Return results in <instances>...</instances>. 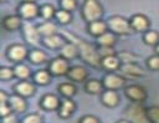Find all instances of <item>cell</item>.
<instances>
[{
	"mask_svg": "<svg viewBox=\"0 0 159 123\" xmlns=\"http://www.w3.org/2000/svg\"><path fill=\"white\" fill-rule=\"evenodd\" d=\"M62 36H65L68 41L73 42L77 47H78V53L82 57V60L88 63L92 67H99L101 66V61L102 57L99 55V52L97 50H94V47L87 42H84L83 40L78 39L77 36L72 35V34H67V32H62Z\"/></svg>",
	"mask_w": 159,
	"mask_h": 123,
	"instance_id": "1",
	"label": "cell"
},
{
	"mask_svg": "<svg viewBox=\"0 0 159 123\" xmlns=\"http://www.w3.org/2000/svg\"><path fill=\"white\" fill-rule=\"evenodd\" d=\"M20 2H24V1H35V0H19Z\"/></svg>",
	"mask_w": 159,
	"mask_h": 123,
	"instance_id": "47",
	"label": "cell"
},
{
	"mask_svg": "<svg viewBox=\"0 0 159 123\" xmlns=\"http://www.w3.org/2000/svg\"><path fill=\"white\" fill-rule=\"evenodd\" d=\"M12 77H15L14 68H10V67H1V68H0V78H1L2 81L11 80Z\"/></svg>",
	"mask_w": 159,
	"mask_h": 123,
	"instance_id": "36",
	"label": "cell"
},
{
	"mask_svg": "<svg viewBox=\"0 0 159 123\" xmlns=\"http://www.w3.org/2000/svg\"><path fill=\"white\" fill-rule=\"evenodd\" d=\"M155 52L159 55V43H158V45H155Z\"/></svg>",
	"mask_w": 159,
	"mask_h": 123,
	"instance_id": "46",
	"label": "cell"
},
{
	"mask_svg": "<svg viewBox=\"0 0 159 123\" xmlns=\"http://www.w3.org/2000/svg\"><path fill=\"white\" fill-rule=\"evenodd\" d=\"M2 123H16V118L12 114H9L2 118Z\"/></svg>",
	"mask_w": 159,
	"mask_h": 123,
	"instance_id": "43",
	"label": "cell"
},
{
	"mask_svg": "<svg viewBox=\"0 0 159 123\" xmlns=\"http://www.w3.org/2000/svg\"><path fill=\"white\" fill-rule=\"evenodd\" d=\"M7 57L14 61V62H21L22 60H25L29 56V52L26 50V47L24 45L20 43H14L11 46L7 47V52H6Z\"/></svg>",
	"mask_w": 159,
	"mask_h": 123,
	"instance_id": "8",
	"label": "cell"
},
{
	"mask_svg": "<svg viewBox=\"0 0 159 123\" xmlns=\"http://www.w3.org/2000/svg\"><path fill=\"white\" fill-rule=\"evenodd\" d=\"M11 109L12 108H11V106L9 103H1L0 104V116H1V118L11 114Z\"/></svg>",
	"mask_w": 159,
	"mask_h": 123,
	"instance_id": "40",
	"label": "cell"
},
{
	"mask_svg": "<svg viewBox=\"0 0 159 123\" xmlns=\"http://www.w3.org/2000/svg\"><path fill=\"white\" fill-rule=\"evenodd\" d=\"M22 35L25 37V40L35 46L39 43V39H40V32H39V29L32 24V22H29L26 21L24 25H22Z\"/></svg>",
	"mask_w": 159,
	"mask_h": 123,
	"instance_id": "7",
	"label": "cell"
},
{
	"mask_svg": "<svg viewBox=\"0 0 159 123\" xmlns=\"http://www.w3.org/2000/svg\"><path fill=\"white\" fill-rule=\"evenodd\" d=\"M101 101L106 107L113 108L119 103V96L116 89H106L104 92H102Z\"/></svg>",
	"mask_w": 159,
	"mask_h": 123,
	"instance_id": "14",
	"label": "cell"
},
{
	"mask_svg": "<svg viewBox=\"0 0 159 123\" xmlns=\"http://www.w3.org/2000/svg\"><path fill=\"white\" fill-rule=\"evenodd\" d=\"M22 17L20 15H9L2 19V26L7 31H15L21 26Z\"/></svg>",
	"mask_w": 159,
	"mask_h": 123,
	"instance_id": "19",
	"label": "cell"
},
{
	"mask_svg": "<svg viewBox=\"0 0 159 123\" xmlns=\"http://www.w3.org/2000/svg\"><path fill=\"white\" fill-rule=\"evenodd\" d=\"M80 123H99V119L92 114H87L80 119Z\"/></svg>",
	"mask_w": 159,
	"mask_h": 123,
	"instance_id": "41",
	"label": "cell"
},
{
	"mask_svg": "<svg viewBox=\"0 0 159 123\" xmlns=\"http://www.w3.org/2000/svg\"><path fill=\"white\" fill-rule=\"evenodd\" d=\"M58 92L65 98H71L72 96L76 94V86L71 82H63L58 86Z\"/></svg>",
	"mask_w": 159,
	"mask_h": 123,
	"instance_id": "29",
	"label": "cell"
},
{
	"mask_svg": "<svg viewBox=\"0 0 159 123\" xmlns=\"http://www.w3.org/2000/svg\"><path fill=\"white\" fill-rule=\"evenodd\" d=\"M107 25H108V30L114 32L116 35H128L132 31V26L129 20L122 17V16H111L107 20Z\"/></svg>",
	"mask_w": 159,
	"mask_h": 123,
	"instance_id": "4",
	"label": "cell"
},
{
	"mask_svg": "<svg viewBox=\"0 0 159 123\" xmlns=\"http://www.w3.org/2000/svg\"><path fill=\"white\" fill-rule=\"evenodd\" d=\"M70 70V65H68V60H66L65 57H56L53 58L50 65H48V71L51 72V75L55 76H63L67 75Z\"/></svg>",
	"mask_w": 159,
	"mask_h": 123,
	"instance_id": "6",
	"label": "cell"
},
{
	"mask_svg": "<svg viewBox=\"0 0 159 123\" xmlns=\"http://www.w3.org/2000/svg\"><path fill=\"white\" fill-rule=\"evenodd\" d=\"M9 96H6V93L4 92V91H1L0 92V104L1 103H9Z\"/></svg>",
	"mask_w": 159,
	"mask_h": 123,
	"instance_id": "44",
	"label": "cell"
},
{
	"mask_svg": "<svg viewBox=\"0 0 159 123\" xmlns=\"http://www.w3.org/2000/svg\"><path fill=\"white\" fill-rule=\"evenodd\" d=\"M119 71L124 77L128 78H138L144 75V71L135 63H122Z\"/></svg>",
	"mask_w": 159,
	"mask_h": 123,
	"instance_id": "12",
	"label": "cell"
},
{
	"mask_svg": "<svg viewBox=\"0 0 159 123\" xmlns=\"http://www.w3.org/2000/svg\"><path fill=\"white\" fill-rule=\"evenodd\" d=\"M118 57H119V60H120L122 63H135V61L138 60V57L134 53L129 52V51H122V52H119L118 53Z\"/></svg>",
	"mask_w": 159,
	"mask_h": 123,
	"instance_id": "35",
	"label": "cell"
},
{
	"mask_svg": "<svg viewBox=\"0 0 159 123\" xmlns=\"http://www.w3.org/2000/svg\"><path fill=\"white\" fill-rule=\"evenodd\" d=\"M88 32L94 36V37H98L101 36L102 34H104L106 31H108V25L106 21H102V20H96V21H92L88 24Z\"/></svg>",
	"mask_w": 159,
	"mask_h": 123,
	"instance_id": "18",
	"label": "cell"
},
{
	"mask_svg": "<svg viewBox=\"0 0 159 123\" xmlns=\"http://www.w3.org/2000/svg\"><path fill=\"white\" fill-rule=\"evenodd\" d=\"M14 72H15V77L20 78V80H26L29 76H30V70L27 66L22 65V63H19L15 66L14 68Z\"/></svg>",
	"mask_w": 159,
	"mask_h": 123,
	"instance_id": "33",
	"label": "cell"
},
{
	"mask_svg": "<svg viewBox=\"0 0 159 123\" xmlns=\"http://www.w3.org/2000/svg\"><path fill=\"white\" fill-rule=\"evenodd\" d=\"M101 67H103L106 71H109V72L116 71V70H119V67H120V60L116 55L104 56V57H102Z\"/></svg>",
	"mask_w": 159,
	"mask_h": 123,
	"instance_id": "16",
	"label": "cell"
},
{
	"mask_svg": "<svg viewBox=\"0 0 159 123\" xmlns=\"http://www.w3.org/2000/svg\"><path fill=\"white\" fill-rule=\"evenodd\" d=\"M103 86L106 89H119L124 86V78L116 73H108L103 78Z\"/></svg>",
	"mask_w": 159,
	"mask_h": 123,
	"instance_id": "11",
	"label": "cell"
},
{
	"mask_svg": "<svg viewBox=\"0 0 159 123\" xmlns=\"http://www.w3.org/2000/svg\"><path fill=\"white\" fill-rule=\"evenodd\" d=\"M117 41V35L112 31H106L101 36L97 37V43L99 47H113Z\"/></svg>",
	"mask_w": 159,
	"mask_h": 123,
	"instance_id": "22",
	"label": "cell"
},
{
	"mask_svg": "<svg viewBox=\"0 0 159 123\" xmlns=\"http://www.w3.org/2000/svg\"><path fill=\"white\" fill-rule=\"evenodd\" d=\"M82 17L83 20L89 24L96 20H101L103 15V7L98 0H84L82 5Z\"/></svg>",
	"mask_w": 159,
	"mask_h": 123,
	"instance_id": "2",
	"label": "cell"
},
{
	"mask_svg": "<svg viewBox=\"0 0 159 123\" xmlns=\"http://www.w3.org/2000/svg\"><path fill=\"white\" fill-rule=\"evenodd\" d=\"M61 7L67 11H73L77 6V0H61L60 1Z\"/></svg>",
	"mask_w": 159,
	"mask_h": 123,
	"instance_id": "38",
	"label": "cell"
},
{
	"mask_svg": "<svg viewBox=\"0 0 159 123\" xmlns=\"http://www.w3.org/2000/svg\"><path fill=\"white\" fill-rule=\"evenodd\" d=\"M147 117L150 123H159V106H152L147 108Z\"/></svg>",
	"mask_w": 159,
	"mask_h": 123,
	"instance_id": "34",
	"label": "cell"
},
{
	"mask_svg": "<svg viewBox=\"0 0 159 123\" xmlns=\"http://www.w3.org/2000/svg\"><path fill=\"white\" fill-rule=\"evenodd\" d=\"M66 76H67L71 81H73V82H83V81L87 78L88 72H87V70H86L84 67H82V66H73V67H71V68L68 70V72H67Z\"/></svg>",
	"mask_w": 159,
	"mask_h": 123,
	"instance_id": "13",
	"label": "cell"
},
{
	"mask_svg": "<svg viewBox=\"0 0 159 123\" xmlns=\"http://www.w3.org/2000/svg\"><path fill=\"white\" fill-rule=\"evenodd\" d=\"M124 114L127 119L132 123H150L147 117V109L142 106V103L133 102L130 106L127 107Z\"/></svg>",
	"mask_w": 159,
	"mask_h": 123,
	"instance_id": "3",
	"label": "cell"
},
{
	"mask_svg": "<svg viewBox=\"0 0 159 123\" xmlns=\"http://www.w3.org/2000/svg\"><path fill=\"white\" fill-rule=\"evenodd\" d=\"M56 11H57V10H55V7H53L51 4H43V5L40 6V12H39V15H40L42 19H45V20H50V19L55 17Z\"/></svg>",
	"mask_w": 159,
	"mask_h": 123,
	"instance_id": "30",
	"label": "cell"
},
{
	"mask_svg": "<svg viewBox=\"0 0 159 123\" xmlns=\"http://www.w3.org/2000/svg\"><path fill=\"white\" fill-rule=\"evenodd\" d=\"M125 96L132 102L142 103L147 98V91L144 89V87H142L139 84H132L125 88Z\"/></svg>",
	"mask_w": 159,
	"mask_h": 123,
	"instance_id": "9",
	"label": "cell"
},
{
	"mask_svg": "<svg viewBox=\"0 0 159 123\" xmlns=\"http://www.w3.org/2000/svg\"><path fill=\"white\" fill-rule=\"evenodd\" d=\"M15 91H16L17 94H20L22 97H30V96L34 94L35 87H34V84L31 82H29L26 80H22L15 86Z\"/></svg>",
	"mask_w": 159,
	"mask_h": 123,
	"instance_id": "20",
	"label": "cell"
},
{
	"mask_svg": "<svg viewBox=\"0 0 159 123\" xmlns=\"http://www.w3.org/2000/svg\"><path fill=\"white\" fill-rule=\"evenodd\" d=\"M55 19L62 24V25H66V24H70L71 20H72V16H71V11H67V10H57L56 11V15H55Z\"/></svg>",
	"mask_w": 159,
	"mask_h": 123,
	"instance_id": "32",
	"label": "cell"
},
{
	"mask_svg": "<svg viewBox=\"0 0 159 123\" xmlns=\"http://www.w3.org/2000/svg\"><path fill=\"white\" fill-rule=\"evenodd\" d=\"M29 60L35 65H41L47 61V55L42 50H32L29 52Z\"/></svg>",
	"mask_w": 159,
	"mask_h": 123,
	"instance_id": "27",
	"label": "cell"
},
{
	"mask_svg": "<svg viewBox=\"0 0 159 123\" xmlns=\"http://www.w3.org/2000/svg\"><path fill=\"white\" fill-rule=\"evenodd\" d=\"M40 12V7L36 5L35 1H24L20 2L19 7H17V15H20L22 19L25 20H32L34 17H36Z\"/></svg>",
	"mask_w": 159,
	"mask_h": 123,
	"instance_id": "5",
	"label": "cell"
},
{
	"mask_svg": "<svg viewBox=\"0 0 159 123\" xmlns=\"http://www.w3.org/2000/svg\"><path fill=\"white\" fill-rule=\"evenodd\" d=\"M37 29H39L40 35L43 36V37L50 36V35H53V34L57 32V27H56V25H55L52 21H50V20H47V21L42 22L41 25H39Z\"/></svg>",
	"mask_w": 159,
	"mask_h": 123,
	"instance_id": "25",
	"label": "cell"
},
{
	"mask_svg": "<svg viewBox=\"0 0 159 123\" xmlns=\"http://www.w3.org/2000/svg\"><path fill=\"white\" fill-rule=\"evenodd\" d=\"M60 99L55 94H45L40 101V106L45 111H55L60 107Z\"/></svg>",
	"mask_w": 159,
	"mask_h": 123,
	"instance_id": "17",
	"label": "cell"
},
{
	"mask_svg": "<svg viewBox=\"0 0 159 123\" xmlns=\"http://www.w3.org/2000/svg\"><path fill=\"white\" fill-rule=\"evenodd\" d=\"M41 116L40 114H37V113H31V114H29V116H26L22 121H21V123H41Z\"/></svg>",
	"mask_w": 159,
	"mask_h": 123,
	"instance_id": "39",
	"label": "cell"
},
{
	"mask_svg": "<svg viewBox=\"0 0 159 123\" xmlns=\"http://www.w3.org/2000/svg\"><path fill=\"white\" fill-rule=\"evenodd\" d=\"M34 81L37 84L45 86L51 81V72L47 70H39L37 72H35L34 75Z\"/></svg>",
	"mask_w": 159,
	"mask_h": 123,
	"instance_id": "28",
	"label": "cell"
},
{
	"mask_svg": "<svg viewBox=\"0 0 159 123\" xmlns=\"http://www.w3.org/2000/svg\"><path fill=\"white\" fill-rule=\"evenodd\" d=\"M78 55H80L78 53V47L73 42H71V41L66 42L61 47V56L65 57L66 60H72V58L77 57Z\"/></svg>",
	"mask_w": 159,
	"mask_h": 123,
	"instance_id": "24",
	"label": "cell"
},
{
	"mask_svg": "<svg viewBox=\"0 0 159 123\" xmlns=\"http://www.w3.org/2000/svg\"><path fill=\"white\" fill-rule=\"evenodd\" d=\"M98 52H99L101 57H104V56H111V55H116V52H114V50H113L112 47H99Z\"/></svg>",
	"mask_w": 159,
	"mask_h": 123,
	"instance_id": "42",
	"label": "cell"
},
{
	"mask_svg": "<svg viewBox=\"0 0 159 123\" xmlns=\"http://www.w3.org/2000/svg\"><path fill=\"white\" fill-rule=\"evenodd\" d=\"M76 109V103L71 98H65L61 101L58 107V116L61 118H68L72 116V113Z\"/></svg>",
	"mask_w": 159,
	"mask_h": 123,
	"instance_id": "15",
	"label": "cell"
},
{
	"mask_svg": "<svg viewBox=\"0 0 159 123\" xmlns=\"http://www.w3.org/2000/svg\"><path fill=\"white\" fill-rule=\"evenodd\" d=\"M42 41H43V45L48 48H58V47H62L66 43L62 35H57V34L46 36V37L42 39Z\"/></svg>",
	"mask_w": 159,
	"mask_h": 123,
	"instance_id": "23",
	"label": "cell"
},
{
	"mask_svg": "<svg viewBox=\"0 0 159 123\" xmlns=\"http://www.w3.org/2000/svg\"><path fill=\"white\" fill-rule=\"evenodd\" d=\"M147 65H148V67H149L150 70H153V71H159V55L155 53V55L150 56V57L148 58V61H147Z\"/></svg>",
	"mask_w": 159,
	"mask_h": 123,
	"instance_id": "37",
	"label": "cell"
},
{
	"mask_svg": "<svg viewBox=\"0 0 159 123\" xmlns=\"http://www.w3.org/2000/svg\"><path fill=\"white\" fill-rule=\"evenodd\" d=\"M117 123H132V122H129L128 119H122V121H118Z\"/></svg>",
	"mask_w": 159,
	"mask_h": 123,
	"instance_id": "45",
	"label": "cell"
},
{
	"mask_svg": "<svg viewBox=\"0 0 159 123\" xmlns=\"http://www.w3.org/2000/svg\"><path fill=\"white\" fill-rule=\"evenodd\" d=\"M143 40L147 45H152V46H155L159 43V34L157 31H153V30H147L144 32V36H143Z\"/></svg>",
	"mask_w": 159,
	"mask_h": 123,
	"instance_id": "31",
	"label": "cell"
},
{
	"mask_svg": "<svg viewBox=\"0 0 159 123\" xmlns=\"http://www.w3.org/2000/svg\"><path fill=\"white\" fill-rule=\"evenodd\" d=\"M103 82L98 81V80H89L86 82L84 84V89L87 93H91V94H98L102 92L103 89Z\"/></svg>",
	"mask_w": 159,
	"mask_h": 123,
	"instance_id": "26",
	"label": "cell"
},
{
	"mask_svg": "<svg viewBox=\"0 0 159 123\" xmlns=\"http://www.w3.org/2000/svg\"><path fill=\"white\" fill-rule=\"evenodd\" d=\"M130 26L133 31L138 32H145L149 27V19L143 14H135L129 19Z\"/></svg>",
	"mask_w": 159,
	"mask_h": 123,
	"instance_id": "10",
	"label": "cell"
},
{
	"mask_svg": "<svg viewBox=\"0 0 159 123\" xmlns=\"http://www.w3.org/2000/svg\"><path fill=\"white\" fill-rule=\"evenodd\" d=\"M9 104L11 106L12 111H15V112H17V113L25 112V109H26V107H27L26 101L24 99V97L20 96V94H17V93L10 96V98H9Z\"/></svg>",
	"mask_w": 159,
	"mask_h": 123,
	"instance_id": "21",
	"label": "cell"
}]
</instances>
